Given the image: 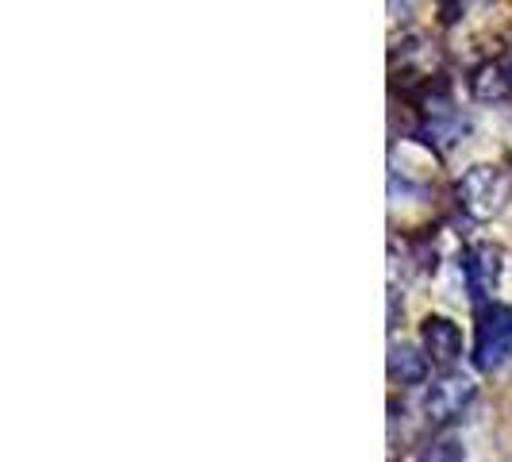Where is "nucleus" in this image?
Wrapping results in <instances>:
<instances>
[{
	"instance_id": "1",
	"label": "nucleus",
	"mask_w": 512,
	"mask_h": 462,
	"mask_svg": "<svg viewBox=\"0 0 512 462\" xmlns=\"http://www.w3.org/2000/svg\"><path fill=\"white\" fill-rule=\"evenodd\" d=\"M455 197L470 220H493L512 201V174L505 166H470L455 185Z\"/></svg>"
},
{
	"instance_id": "2",
	"label": "nucleus",
	"mask_w": 512,
	"mask_h": 462,
	"mask_svg": "<svg viewBox=\"0 0 512 462\" xmlns=\"http://www.w3.org/2000/svg\"><path fill=\"white\" fill-rule=\"evenodd\" d=\"M512 355V308L489 301L478 312V335H474V366L497 370Z\"/></svg>"
},
{
	"instance_id": "3",
	"label": "nucleus",
	"mask_w": 512,
	"mask_h": 462,
	"mask_svg": "<svg viewBox=\"0 0 512 462\" xmlns=\"http://www.w3.org/2000/svg\"><path fill=\"white\" fill-rule=\"evenodd\" d=\"M478 397V385L470 374H443L436 382L428 385V393H424V416H428V424H451V420H459L462 412L470 409V401Z\"/></svg>"
},
{
	"instance_id": "4",
	"label": "nucleus",
	"mask_w": 512,
	"mask_h": 462,
	"mask_svg": "<svg viewBox=\"0 0 512 462\" xmlns=\"http://www.w3.org/2000/svg\"><path fill=\"white\" fill-rule=\"evenodd\" d=\"M501 266H505V251L493 243H478V247L462 251V274H466V289H470L474 305H482L493 293V285L501 278Z\"/></svg>"
},
{
	"instance_id": "5",
	"label": "nucleus",
	"mask_w": 512,
	"mask_h": 462,
	"mask_svg": "<svg viewBox=\"0 0 512 462\" xmlns=\"http://www.w3.org/2000/svg\"><path fill=\"white\" fill-rule=\"evenodd\" d=\"M470 97L478 104L512 101V51H505L501 58H489L470 74Z\"/></svg>"
},
{
	"instance_id": "6",
	"label": "nucleus",
	"mask_w": 512,
	"mask_h": 462,
	"mask_svg": "<svg viewBox=\"0 0 512 462\" xmlns=\"http://www.w3.org/2000/svg\"><path fill=\"white\" fill-rule=\"evenodd\" d=\"M420 343H424V355L436 362V366H451L462 359V332L455 320L447 316H428L420 324Z\"/></svg>"
},
{
	"instance_id": "7",
	"label": "nucleus",
	"mask_w": 512,
	"mask_h": 462,
	"mask_svg": "<svg viewBox=\"0 0 512 462\" xmlns=\"http://www.w3.org/2000/svg\"><path fill=\"white\" fill-rule=\"evenodd\" d=\"M428 366H432V359L420 355L409 343H393V347H389V378H393V382L420 385L428 378Z\"/></svg>"
},
{
	"instance_id": "8",
	"label": "nucleus",
	"mask_w": 512,
	"mask_h": 462,
	"mask_svg": "<svg viewBox=\"0 0 512 462\" xmlns=\"http://www.w3.org/2000/svg\"><path fill=\"white\" fill-rule=\"evenodd\" d=\"M416 462H466V447H462L459 439H451V436L436 439V443H432V447H428V451H424Z\"/></svg>"
},
{
	"instance_id": "9",
	"label": "nucleus",
	"mask_w": 512,
	"mask_h": 462,
	"mask_svg": "<svg viewBox=\"0 0 512 462\" xmlns=\"http://www.w3.org/2000/svg\"><path fill=\"white\" fill-rule=\"evenodd\" d=\"M416 0H389V16H409Z\"/></svg>"
}]
</instances>
